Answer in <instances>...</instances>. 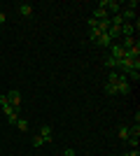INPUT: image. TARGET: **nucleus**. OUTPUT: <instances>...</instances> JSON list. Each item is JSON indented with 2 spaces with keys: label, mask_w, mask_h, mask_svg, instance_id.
I'll use <instances>...</instances> for the list:
<instances>
[{
  "label": "nucleus",
  "mask_w": 140,
  "mask_h": 156,
  "mask_svg": "<svg viewBox=\"0 0 140 156\" xmlns=\"http://www.w3.org/2000/svg\"><path fill=\"white\" fill-rule=\"evenodd\" d=\"M105 93H110V96H128L131 93V82L126 79V75H121L119 72V77H117V82H107L105 84Z\"/></svg>",
  "instance_id": "f257e3e1"
},
{
  "label": "nucleus",
  "mask_w": 140,
  "mask_h": 156,
  "mask_svg": "<svg viewBox=\"0 0 140 156\" xmlns=\"http://www.w3.org/2000/svg\"><path fill=\"white\" fill-rule=\"evenodd\" d=\"M0 107H2V112H5L7 121L12 126H16V121H19V112L14 110L12 105H9V100H7V96H0Z\"/></svg>",
  "instance_id": "f03ea898"
},
{
  "label": "nucleus",
  "mask_w": 140,
  "mask_h": 156,
  "mask_svg": "<svg viewBox=\"0 0 140 156\" xmlns=\"http://www.w3.org/2000/svg\"><path fill=\"white\" fill-rule=\"evenodd\" d=\"M98 7H100V9H105V12H112V14L121 12V2H119V0H100Z\"/></svg>",
  "instance_id": "7ed1b4c3"
},
{
  "label": "nucleus",
  "mask_w": 140,
  "mask_h": 156,
  "mask_svg": "<svg viewBox=\"0 0 140 156\" xmlns=\"http://www.w3.org/2000/svg\"><path fill=\"white\" fill-rule=\"evenodd\" d=\"M135 7H138V2H135V0H131V2H128L126 7H121V19L126 21V23H131V19H135Z\"/></svg>",
  "instance_id": "20e7f679"
},
{
  "label": "nucleus",
  "mask_w": 140,
  "mask_h": 156,
  "mask_svg": "<svg viewBox=\"0 0 140 156\" xmlns=\"http://www.w3.org/2000/svg\"><path fill=\"white\" fill-rule=\"evenodd\" d=\"M135 30H138V26H133V23H126V21H124V26L119 28V37H133Z\"/></svg>",
  "instance_id": "39448f33"
},
{
  "label": "nucleus",
  "mask_w": 140,
  "mask_h": 156,
  "mask_svg": "<svg viewBox=\"0 0 140 156\" xmlns=\"http://www.w3.org/2000/svg\"><path fill=\"white\" fill-rule=\"evenodd\" d=\"M7 100H9V105H12L14 110L19 112V105H21V93L16 91V89H14V91H9V93H7Z\"/></svg>",
  "instance_id": "423d86ee"
},
{
  "label": "nucleus",
  "mask_w": 140,
  "mask_h": 156,
  "mask_svg": "<svg viewBox=\"0 0 140 156\" xmlns=\"http://www.w3.org/2000/svg\"><path fill=\"white\" fill-rule=\"evenodd\" d=\"M93 42H96V44H98V47H107V49H110V44H112L114 40L110 37L107 33H100V35H98V37H96V40H93Z\"/></svg>",
  "instance_id": "0eeeda50"
},
{
  "label": "nucleus",
  "mask_w": 140,
  "mask_h": 156,
  "mask_svg": "<svg viewBox=\"0 0 140 156\" xmlns=\"http://www.w3.org/2000/svg\"><path fill=\"white\" fill-rule=\"evenodd\" d=\"M93 21H107L110 19V14L105 12V9H100V7H96V9H93V16H91Z\"/></svg>",
  "instance_id": "6e6552de"
},
{
  "label": "nucleus",
  "mask_w": 140,
  "mask_h": 156,
  "mask_svg": "<svg viewBox=\"0 0 140 156\" xmlns=\"http://www.w3.org/2000/svg\"><path fill=\"white\" fill-rule=\"evenodd\" d=\"M19 14L21 16H33V5H31V2H21L19 5Z\"/></svg>",
  "instance_id": "1a4fd4ad"
},
{
  "label": "nucleus",
  "mask_w": 140,
  "mask_h": 156,
  "mask_svg": "<svg viewBox=\"0 0 140 156\" xmlns=\"http://www.w3.org/2000/svg\"><path fill=\"white\" fill-rule=\"evenodd\" d=\"M40 137L45 140V142H52V126H49V124H45L40 128Z\"/></svg>",
  "instance_id": "9d476101"
},
{
  "label": "nucleus",
  "mask_w": 140,
  "mask_h": 156,
  "mask_svg": "<svg viewBox=\"0 0 140 156\" xmlns=\"http://www.w3.org/2000/svg\"><path fill=\"white\" fill-rule=\"evenodd\" d=\"M117 135H119V140H128V137H131V130H128V126H119Z\"/></svg>",
  "instance_id": "9b49d317"
},
{
  "label": "nucleus",
  "mask_w": 140,
  "mask_h": 156,
  "mask_svg": "<svg viewBox=\"0 0 140 156\" xmlns=\"http://www.w3.org/2000/svg\"><path fill=\"white\" fill-rule=\"evenodd\" d=\"M126 79H128V82H140V70H128Z\"/></svg>",
  "instance_id": "f8f14e48"
},
{
  "label": "nucleus",
  "mask_w": 140,
  "mask_h": 156,
  "mask_svg": "<svg viewBox=\"0 0 140 156\" xmlns=\"http://www.w3.org/2000/svg\"><path fill=\"white\" fill-rule=\"evenodd\" d=\"M103 63H105L110 70H117V58H112V56H105V61H103Z\"/></svg>",
  "instance_id": "ddd939ff"
},
{
  "label": "nucleus",
  "mask_w": 140,
  "mask_h": 156,
  "mask_svg": "<svg viewBox=\"0 0 140 156\" xmlns=\"http://www.w3.org/2000/svg\"><path fill=\"white\" fill-rule=\"evenodd\" d=\"M16 126H19V130H28V121L21 119V117H19V121H16Z\"/></svg>",
  "instance_id": "4468645a"
},
{
  "label": "nucleus",
  "mask_w": 140,
  "mask_h": 156,
  "mask_svg": "<svg viewBox=\"0 0 140 156\" xmlns=\"http://www.w3.org/2000/svg\"><path fill=\"white\" fill-rule=\"evenodd\" d=\"M42 142H45V140H42V137H40V135H38V137H35V140H33V147H40V144H42Z\"/></svg>",
  "instance_id": "2eb2a0df"
},
{
  "label": "nucleus",
  "mask_w": 140,
  "mask_h": 156,
  "mask_svg": "<svg viewBox=\"0 0 140 156\" xmlns=\"http://www.w3.org/2000/svg\"><path fill=\"white\" fill-rule=\"evenodd\" d=\"M124 156H140V151H138V149H131V151H126Z\"/></svg>",
  "instance_id": "dca6fc26"
},
{
  "label": "nucleus",
  "mask_w": 140,
  "mask_h": 156,
  "mask_svg": "<svg viewBox=\"0 0 140 156\" xmlns=\"http://www.w3.org/2000/svg\"><path fill=\"white\" fill-rule=\"evenodd\" d=\"M63 156H75V151L73 149H66V151H63Z\"/></svg>",
  "instance_id": "f3484780"
},
{
  "label": "nucleus",
  "mask_w": 140,
  "mask_h": 156,
  "mask_svg": "<svg viewBox=\"0 0 140 156\" xmlns=\"http://www.w3.org/2000/svg\"><path fill=\"white\" fill-rule=\"evenodd\" d=\"M0 23H5V14L0 12Z\"/></svg>",
  "instance_id": "a211bd4d"
}]
</instances>
